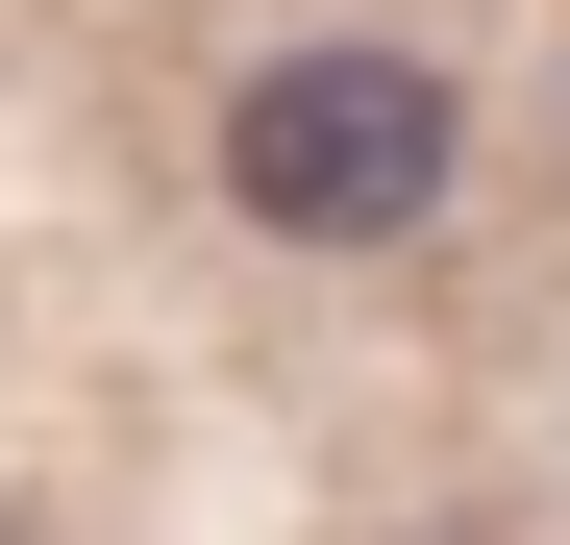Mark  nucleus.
Returning <instances> with one entry per match:
<instances>
[{
    "label": "nucleus",
    "instance_id": "nucleus-1",
    "mask_svg": "<svg viewBox=\"0 0 570 545\" xmlns=\"http://www.w3.org/2000/svg\"><path fill=\"white\" fill-rule=\"evenodd\" d=\"M446 75L422 50H273L248 100H224V199L273 224V248H397V224H446Z\"/></svg>",
    "mask_w": 570,
    "mask_h": 545
}]
</instances>
